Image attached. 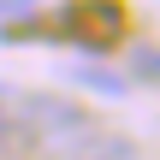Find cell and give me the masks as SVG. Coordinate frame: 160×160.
I'll list each match as a JSON object with an SVG mask.
<instances>
[{
    "label": "cell",
    "instance_id": "obj_1",
    "mask_svg": "<svg viewBox=\"0 0 160 160\" xmlns=\"http://www.w3.org/2000/svg\"><path fill=\"white\" fill-rule=\"evenodd\" d=\"M18 107H24V113H12L18 142L36 148V154H48V160H77L101 137L95 131V113L77 107V101H65V95H24Z\"/></svg>",
    "mask_w": 160,
    "mask_h": 160
},
{
    "label": "cell",
    "instance_id": "obj_2",
    "mask_svg": "<svg viewBox=\"0 0 160 160\" xmlns=\"http://www.w3.org/2000/svg\"><path fill=\"white\" fill-rule=\"evenodd\" d=\"M71 12H77V18H89V24H77V30H71L77 42H89V53H95V48H107V42L119 36V18H125L113 0H89V6H71Z\"/></svg>",
    "mask_w": 160,
    "mask_h": 160
},
{
    "label": "cell",
    "instance_id": "obj_3",
    "mask_svg": "<svg viewBox=\"0 0 160 160\" xmlns=\"http://www.w3.org/2000/svg\"><path fill=\"white\" fill-rule=\"evenodd\" d=\"M77 160H142V142H131V137H95Z\"/></svg>",
    "mask_w": 160,
    "mask_h": 160
},
{
    "label": "cell",
    "instance_id": "obj_4",
    "mask_svg": "<svg viewBox=\"0 0 160 160\" xmlns=\"http://www.w3.org/2000/svg\"><path fill=\"white\" fill-rule=\"evenodd\" d=\"M83 89H95V95H125V77H107V71H89V65H77L71 71Z\"/></svg>",
    "mask_w": 160,
    "mask_h": 160
},
{
    "label": "cell",
    "instance_id": "obj_5",
    "mask_svg": "<svg viewBox=\"0 0 160 160\" xmlns=\"http://www.w3.org/2000/svg\"><path fill=\"white\" fill-rule=\"evenodd\" d=\"M131 77H137V83H154V48H148V42L131 48Z\"/></svg>",
    "mask_w": 160,
    "mask_h": 160
},
{
    "label": "cell",
    "instance_id": "obj_6",
    "mask_svg": "<svg viewBox=\"0 0 160 160\" xmlns=\"http://www.w3.org/2000/svg\"><path fill=\"white\" fill-rule=\"evenodd\" d=\"M18 125H12V113H0V160H18Z\"/></svg>",
    "mask_w": 160,
    "mask_h": 160
},
{
    "label": "cell",
    "instance_id": "obj_7",
    "mask_svg": "<svg viewBox=\"0 0 160 160\" xmlns=\"http://www.w3.org/2000/svg\"><path fill=\"white\" fill-rule=\"evenodd\" d=\"M24 12H36V0H0V24L6 18H24Z\"/></svg>",
    "mask_w": 160,
    "mask_h": 160
},
{
    "label": "cell",
    "instance_id": "obj_8",
    "mask_svg": "<svg viewBox=\"0 0 160 160\" xmlns=\"http://www.w3.org/2000/svg\"><path fill=\"white\" fill-rule=\"evenodd\" d=\"M0 101H6V83H0Z\"/></svg>",
    "mask_w": 160,
    "mask_h": 160
}]
</instances>
